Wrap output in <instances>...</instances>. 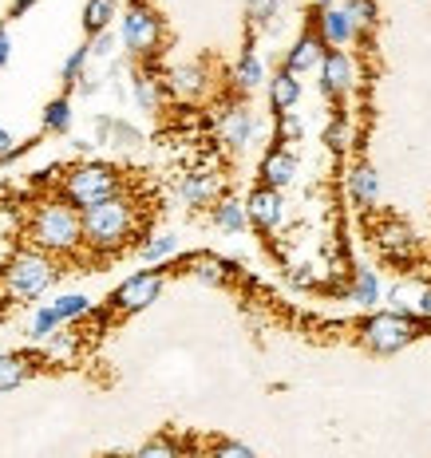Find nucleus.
I'll return each instance as SVG.
<instances>
[{"label":"nucleus","instance_id":"nucleus-4","mask_svg":"<svg viewBox=\"0 0 431 458\" xmlns=\"http://www.w3.org/2000/svg\"><path fill=\"white\" fill-rule=\"evenodd\" d=\"M56 261L40 250H16L4 265V293L13 301H36L56 284Z\"/></svg>","mask_w":431,"mask_h":458},{"label":"nucleus","instance_id":"nucleus-38","mask_svg":"<svg viewBox=\"0 0 431 458\" xmlns=\"http://www.w3.org/2000/svg\"><path fill=\"white\" fill-rule=\"evenodd\" d=\"M8 60H13V36H8V28L0 24V68H4Z\"/></svg>","mask_w":431,"mask_h":458},{"label":"nucleus","instance_id":"nucleus-40","mask_svg":"<svg viewBox=\"0 0 431 458\" xmlns=\"http://www.w3.org/2000/svg\"><path fill=\"white\" fill-rule=\"evenodd\" d=\"M32 4H36V0H13V8H8V16H24Z\"/></svg>","mask_w":431,"mask_h":458},{"label":"nucleus","instance_id":"nucleus-39","mask_svg":"<svg viewBox=\"0 0 431 458\" xmlns=\"http://www.w3.org/2000/svg\"><path fill=\"white\" fill-rule=\"evenodd\" d=\"M329 147L332 150L344 147V123H332V127H329Z\"/></svg>","mask_w":431,"mask_h":458},{"label":"nucleus","instance_id":"nucleus-2","mask_svg":"<svg viewBox=\"0 0 431 458\" xmlns=\"http://www.w3.org/2000/svg\"><path fill=\"white\" fill-rule=\"evenodd\" d=\"M28 242L40 253H75L83 245V229H80V209H72L64 198L56 202H40L28 222Z\"/></svg>","mask_w":431,"mask_h":458},{"label":"nucleus","instance_id":"nucleus-13","mask_svg":"<svg viewBox=\"0 0 431 458\" xmlns=\"http://www.w3.org/2000/svg\"><path fill=\"white\" fill-rule=\"evenodd\" d=\"M321 36L317 32H305L301 40H297L293 47H289V55H285V72H293V75H301V72H309L313 64H321Z\"/></svg>","mask_w":431,"mask_h":458},{"label":"nucleus","instance_id":"nucleus-16","mask_svg":"<svg viewBox=\"0 0 431 458\" xmlns=\"http://www.w3.org/2000/svg\"><path fill=\"white\" fill-rule=\"evenodd\" d=\"M321 40H329V44H349L352 40V24H349V13L344 8H324L321 13Z\"/></svg>","mask_w":431,"mask_h":458},{"label":"nucleus","instance_id":"nucleus-8","mask_svg":"<svg viewBox=\"0 0 431 458\" xmlns=\"http://www.w3.org/2000/svg\"><path fill=\"white\" fill-rule=\"evenodd\" d=\"M246 222H254L262 233H270V229L281 222V194L270 186H257L250 198H246Z\"/></svg>","mask_w":431,"mask_h":458},{"label":"nucleus","instance_id":"nucleus-17","mask_svg":"<svg viewBox=\"0 0 431 458\" xmlns=\"http://www.w3.org/2000/svg\"><path fill=\"white\" fill-rule=\"evenodd\" d=\"M170 88L178 95H203L206 91V72L198 68V64H178L175 72H170Z\"/></svg>","mask_w":431,"mask_h":458},{"label":"nucleus","instance_id":"nucleus-3","mask_svg":"<svg viewBox=\"0 0 431 458\" xmlns=\"http://www.w3.org/2000/svg\"><path fill=\"white\" fill-rule=\"evenodd\" d=\"M119 194H123V178L108 162H83V166L64 174V186H60V198L72 209H80V214L108 202V198H119Z\"/></svg>","mask_w":431,"mask_h":458},{"label":"nucleus","instance_id":"nucleus-15","mask_svg":"<svg viewBox=\"0 0 431 458\" xmlns=\"http://www.w3.org/2000/svg\"><path fill=\"white\" fill-rule=\"evenodd\" d=\"M178 194H182V202H186V206H206V202H214V198H218V178L206 174V170L186 174V178H182Z\"/></svg>","mask_w":431,"mask_h":458},{"label":"nucleus","instance_id":"nucleus-19","mask_svg":"<svg viewBox=\"0 0 431 458\" xmlns=\"http://www.w3.org/2000/svg\"><path fill=\"white\" fill-rule=\"evenodd\" d=\"M44 131H47V135H68V131H72V103H68V95H60V99H52L44 107Z\"/></svg>","mask_w":431,"mask_h":458},{"label":"nucleus","instance_id":"nucleus-29","mask_svg":"<svg viewBox=\"0 0 431 458\" xmlns=\"http://www.w3.org/2000/svg\"><path fill=\"white\" fill-rule=\"evenodd\" d=\"M88 60H91V52H88V44H80L75 52L68 55V64H64V83H80L83 80V68H88Z\"/></svg>","mask_w":431,"mask_h":458},{"label":"nucleus","instance_id":"nucleus-27","mask_svg":"<svg viewBox=\"0 0 431 458\" xmlns=\"http://www.w3.org/2000/svg\"><path fill=\"white\" fill-rule=\"evenodd\" d=\"M380 242H384V250L396 253V257H408V253H411V233H408L404 225H384Z\"/></svg>","mask_w":431,"mask_h":458},{"label":"nucleus","instance_id":"nucleus-5","mask_svg":"<svg viewBox=\"0 0 431 458\" xmlns=\"http://www.w3.org/2000/svg\"><path fill=\"white\" fill-rule=\"evenodd\" d=\"M416 336H419V324L404 317V312H380V317H372L364 324V344L372 352H400Z\"/></svg>","mask_w":431,"mask_h":458},{"label":"nucleus","instance_id":"nucleus-33","mask_svg":"<svg viewBox=\"0 0 431 458\" xmlns=\"http://www.w3.org/2000/svg\"><path fill=\"white\" fill-rule=\"evenodd\" d=\"M206 458H257L250 446H242V443H229V438H222V443H214L206 451Z\"/></svg>","mask_w":431,"mask_h":458},{"label":"nucleus","instance_id":"nucleus-25","mask_svg":"<svg viewBox=\"0 0 431 458\" xmlns=\"http://www.w3.org/2000/svg\"><path fill=\"white\" fill-rule=\"evenodd\" d=\"M139 253H142V261L155 265V261H167V257H175V253H178V242H175L170 233H155L151 242H142Z\"/></svg>","mask_w":431,"mask_h":458},{"label":"nucleus","instance_id":"nucleus-34","mask_svg":"<svg viewBox=\"0 0 431 458\" xmlns=\"http://www.w3.org/2000/svg\"><path fill=\"white\" fill-rule=\"evenodd\" d=\"M246 13H250L254 24H270L277 16V0H250V4H246Z\"/></svg>","mask_w":431,"mask_h":458},{"label":"nucleus","instance_id":"nucleus-20","mask_svg":"<svg viewBox=\"0 0 431 458\" xmlns=\"http://www.w3.org/2000/svg\"><path fill=\"white\" fill-rule=\"evenodd\" d=\"M214 222L222 225L226 233H242V229L250 225V222H246V206H242V202H234V198H226V202H218V206H214Z\"/></svg>","mask_w":431,"mask_h":458},{"label":"nucleus","instance_id":"nucleus-12","mask_svg":"<svg viewBox=\"0 0 431 458\" xmlns=\"http://www.w3.org/2000/svg\"><path fill=\"white\" fill-rule=\"evenodd\" d=\"M218 135H222V142H229V147H246V142L254 139V114L246 107H229L222 114V123H218Z\"/></svg>","mask_w":431,"mask_h":458},{"label":"nucleus","instance_id":"nucleus-9","mask_svg":"<svg viewBox=\"0 0 431 458\" xmlns=\"http://www.w3.org/2000/svg\"><path fill=\"white\" fill-rule=\"evenodd\" d=\"M321 88L324 95H332V99H340L344 91L352 88V64H349V55L344 52H324L321 55Z\"/></svg>","mask_w":431,"mask_h":458},{"label":"nucleus","instance_id":"nucleus-28","mask_svg":"<svg viewBox=\"0 0 431 458\" xmlns=\"http://www.w3.org/2000/svg\"><path fill=\"white\" fill-rule=\"evenodd\" d=\"M349 24L352 28H372L376 24V0H349Z\"/></svg>","mask_w":431,"mask_h":458},{"label":"nucleus","instance_id":"nucleus-37","mask_svg":"<svg viewBox=\"0 0 431 458\" xmlns=\"http://www.w3.org/2000/svg\"><path fill=\"white\" fill-rule=\"evenodd\" d=\"M111 47H115V36H111V32H99V36H95V40L88 44V52H91V55H111Z\"/></svg>","mask_w":431,"mask_h":458},{"label":"nucleus","instance_id":"nucleus-22","mask_svg":"<svg viewBox=\"0 0 431 458\" xmlns=\"http://www.w3.org/2000/svg\"><path fill=\"white\" fill-rule=\"evenodd\" d=\"M234 80H237V88H242V91H254L257 83L265 80V68H262V60H257L254 52H246L242 60H237V72H234Z\"/></svg>","mask_w":431,"mask_h":458},{"label":"nucleus","instance_id":"nucleus-41","mask_svg":"<svg viewBox=\"0 0 431 458\" xmlns=\"http://www.w3.org/2000/svg\"><path fill=\"white\" fill-rule=\"evenodd\" d=\"M321 4H324V8H332V0H321Z\"/></svg>","mask_w":431,"mask_h":458},{"label":"nucleus","instance_id":"nucleus-36","mask_svg":"<svg viewBox=\"0 0 431 458\" xmlns=\"http://www.w3.org/2000/svg\"><path fill=\"white\" fill-rule=\"evenodd\" d=\"M21 150H24V147H16V139H13V135H8V131H4V127H0V162L16 158V155H21Z\"/></svg>","mask_w":431,"mask_h":458},{"label":"nucleus","instance_id":"nucleus-26","mask_svg":"<svg viewBox=\"0 0 431 458\" xmlns=\"http://www.w3.org/2000/svg\"><path fill=\"white\" fill-rule=\"evenodd\" d=\"M56 328H60V320H56L52 304H44V309H36V312H32L28 336H32V340H47V336H56Z\"/></svg>","mask_w":431,"mask_h":458},{"label":"nucleus","instance_id":"nucleus-21","mask_svg":"<svg viewBox=\"0 0 431 458\" xmlns=\"http://www.w3.org/2000/svg\"><path fill=\"white\" fill-rule=\"evenodd\" d=\"M52 312H56V320L60 324L64 320H80V317H88L91 312V301L83 297V293H64V297L52 304Z\"/></svg>","mask_w":431,"mask_h":458},{"label":"nucleus","instance_id":"nucleus-31","mask_svg":"<svg viewBox=\"0 0 431 458\" xmlns=\"http://www.w3.org/2000/svg\"><path fill=\"white\" fill-rule=\"evenodd\" d=\"M376 297H380L376 276H372V273H360V276H357V289H352V301H360V304H376Z\"/></svg>","mask_w":431,"mask_h":458},{"label":"nucleus","instance_id":"nucleus-14","mask_svg":"<svg viewBox=\"0 0 431 458\" xmlns=\"http://www.w3.org/2000/svg\"><path fill=\"white\" fill-rule=\"evenodd\" d=\"M297 99H301V80H297L293 72L281 68V72H277L273 80H270V103H273V111H277V114L293 111Z\"/></svg>","mask_w":431,"mask_h":458},{"label":"nucleus","instance_id":"nucleus-18","mask_svg":"<svg viewBox=\"0 0 431 458\" xmlns=\"http://www.w3.org/2000/svg\"><path fill=\"white\" fill-rule=\"evenodd\" d=\"M115 0H88L83 4V28H88L91 36H99V32H108L111 28V21H115Z\"/></svg>","mask_w":431,"mask_h":458},{"label":"nucleus","instance_id":"nucleus-35","mask_svg":"<svg viewBox=\"0 0 431 458\" xmlns=\"http://www.w3.org/2000/svg\"><path fill=\"white\" fill-rule=\"evenodd\" d=\"M281 139H285V142L301 139V119H297L293 111H285V114H281Z\"/></svg>","mask_w":431,"mask_h":458},{"label":"nucleus","instance_id":"nucleus-11","mask_svg":"<svg viewBox=\"0 0 431 458\" xmlns=\"http://www.w3.org/2000/svg\"><path fill=\"white\" fill-rule=\"evenodd\" d=\"M36 364H40V360L28 356V352H4V356H0V391H13V387L28 384Z\"/></svg>","mask_w":431,"mask_h":458},{"label":"nucleus","instance_id":"nucleus-7","mask_svg":"<svg viewBox=\"0 0 431 458\" xmlns=\"http://www.w3.org/2000/svg\"><path fill=\"white\" fill-rule=\"evenodd\" d=\"M159 40H162L159 16L147 4H131L127 16H123V47L135 55H151L159 47Z\"/></svg>","mask_w":431,"mask_h":458},{"label":"nucleus","instance_id":"nucleus-23","mask_svg":"<svg viewBox=\"0 0 431 458\" xmlns=\"http://www.w3.org/2000/svg\"><path fill=\"white\" fill-rule=\"evenodd\" d=\"M352 202H357V206H372V202H376V174H372L368 166L352 170Z\"/></svg>","mask_w":431,"mask_h":458},{"label":"nucleus","instance_id":"nucleus-30","mask_svg":"<svg viewBox=\"0 0 431 458\" xmlns=\"http://www.w3.org/2000/svg\"><path fill=\"white\" fill-rule=\"evenodd\" d=\"M194 276H198V281L218 284V281H226V265L218 261V257H198V261H194Z\"/></svg>","mask_w":431,"mask_h":458},{"label":"nucleus","instance_id":"nucleus-32","mask_svg":"<svg viewBox=\"0 0 431 458\" xmlns=\"http://www.w3.org/2000/svg\"><path fill=\"white\" fill-rule=\"evenodd\" d=\"M135 99L142 103V111H155L159 107V88H155V80H151V75H139V80H135Z\"/></svg>","mask_w":431,"mask_h":458},{"label":"nucleus","instance_id":"nucleus-6","mask_svg":"<svg viewBox=\"0 0 431 458\" xmlns=\"http://www.w3.org/2000/svg\"><path fill=\"white\" fill-rule=\"evenodd\" d=\"M162 284H167V276H162L159 269L127 276V281L115 289V297H111L115 312H142V309H151V304L162 297Z\"/></svg>","mask_w":431,"mask_h":458},{"label":"nucleus","instance_id":"nucleus-10","mask_svg":"<svg viewBox=\"0 0 431 458\" xmlns=\"http://www.w3.org/2000/svg\"><path fill=\"white\" fill-rule=\"evenodd\" d=\"M293 178H297V158L289 155V150H270V155L262 158V186H270V190L281 194Z\"/></svg>","mask_w":431,"mask_h":458},{"label":"nucleus","instance_id":"nucleus-24","mask_svg":"<svg viewBox=\"0 0 431 458\" xmlns=\"http://www.w3.org/2000/svg\"><path fill=\"white\" fill-rule=\"evenodd\" d=\"M131 458H182V446H178V438L159 435V438H151V443H142Z\"/></svg>","mask_w":431,"mask_h":458},{"label":"nucleus","instance_id":"nucleus-1","mask_svg":"<svg viewBox=\"0 0 431 458\" xmlns=\"http://www.w3.org/2000/svg\"><path fill=\"white\" fill-rule=\"evenodd\" d=\"M80 229H83V245L91 253L123 250L131 242V233H135V202L127 194H119V198H108V202L83 209Z\"/></svg>","mask_w":431,"mask_h":458}]
</instances>
